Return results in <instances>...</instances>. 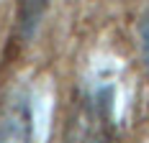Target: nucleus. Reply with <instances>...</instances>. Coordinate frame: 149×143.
<instances>
[{
  "label": "nucleus",
  "mask_w": 149,
  "mask_h": 143,
  "mask_svg": "<svg viewBox=\"0 0 149 143\" xmlns=\"http://www.w3.org/2000/svg\"><path fill=\"white\" fill-rule=\"evenodd\" d=\"M64 143H116L113 97L108 87H93L80 95L67 123Z\"/></svg>",
  "instance_id": "f257e3e1"
},
{
  "label": "nucleus",
  "mask_w": 149,
  "mask_h": 143,
  "mask_svg": "<svg viewBox=\"0 0 149 143\" xmlns=\"http://www.w3.org/2000/svg\"><path fill=\"white\" fill-rule=\"evenodd\" d=\"M136 43H139V56L149 69V13L139 21V31H136Z\"/></svg>",
  "instance_id": "20e7f679"
},
{
  "label": "nucleus",
  "mask_w": 149,
  "mask_h": 143,
  "mask_svg": "<svg viewBox=\"0 0 149 143\" xmlns=\"http://www.w3.org/2000/svg\"><path fill=\"white\" fill-rule=\"evenodd\" d=\"M52 0H18L15 5V38L21 43H29L39 28L44 13L49 10Z\"/></svg>",
  "instance_id": "7ed1b4c3"
},
{
  "label": "nucleus",
  "mask_w": 149,
  "mask_h": 143,
  "mask_svg": "<svg viewBox=\"0 0 149 143\" xmlns=\"http://www.w3.org/2000/svg\"><path fill=\"white\" fill-rule=\"evenodd\" d=\"M0 143H33V113L26 95H13L0 107Z\"/></svg>",
  "instance_id": "f03ea898"
}]
</instances>
